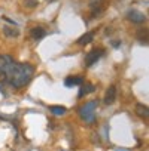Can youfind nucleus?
<instances>
[{
	"label": "nucleus",
	"instance_id": "obj_1",
	"mask_svg": "<svg viewBox=\"0 0 149 151\" xmlns=\"http://www.w3.org/2000/svg\"><path fill=\"white\" fill-rule=\"evenodd\" d=\"M34 73L33 65L30 64H17L14 62L3 74H5V79L9 85H12L14 88L20 89L24 85H27L31 80V76Z\"/></svg>",
	"mask_w": 149,
	"mask_h": 151
},
{
	"label": "nucleus",
	"instance_id": "obj_2",
	"mask_svg": "<svg viewBox=\"0 0 149 151\" xmlns=\"http://www.w3.org/2000/svg\"><path fill=\"white\" fill-rule=\"evenodd\" d=\"M96 107H97V101H91L88 104H85L82 108H81V116L84 120H93L94 119V111H96Z\"/></svg>",
	"mask_w": 149,
	"mask_h": 151
},
{
	"label": "nucleus",
	"instance_id": "obj_3",
	"mask_svg": "<svg viewBox=\"0 0 149 151\" xmlns=\"http://www.w3.org/2000/svg\"><path fill=\"white\" fill-rule=\"evenodd\" d=\"M102 56H103V49H93V50L88 52L87 56H85V65H87V67L94 65Z\"/></svg>",
	"mask_w": 149,
	"mask_h": 151
},
{
	"label": "nucleus",
	"instance_id": "obj_4",
	"mask_svg": "<svg viewBox=\"0 0 149 151\" xmlns=\"http://www.w3.org/2000/svg\"><path fill=\"white\" fill-rule=\"evenodd\" d=\"M127 18H128L131 22H134V24H142V22H145V21H146V15H145V14H142L140 11H136V9L128 11Z\"/></svg>",
	"mask_w": 149,
	"mask_h": 151
},
{
	"label": "nucleus",
	"instance_id": "obj_5",
	"mask_svg": "<svg viewBox=\"0 0 149 151\" xmlns=\"http://www.w3.org/2000/svg\"><path fill=\"white\" fill-rule=\"evenodd\" d=\"M103 8H104V0H90V9H91L93 17H97L99 14H102Z\"/></svg>",
	"mask_w": 149,
	"mask_h": 151
},
{
	"label": "nucleus",
	"instance_id": "obj_6",
	"mask_svg": "<svg viewBox=\"0 0 149 151\" xmlns=\"http://www.w3.org/2000/svg\"><path fill=\"white\" fill-rule=\"evenodd\" d=\"M115 101H116V86L112 85V86L107 88V91L104 93V104L106 105H112Z\"/></svg>",
	"mask_w": 149,
	"mask_h": 151
},
{
	"label": "nucleus",
	"instance_id": "obj_7",
	"mask_svg": "<svg viewBox=\"0 0 149 151\" xmlns=\"http://www.w3.org/2000/svg\"><path fill=\"white\" fill-rule=\"evenodd\" d=\"M14 64V59L8 55H0V73H5L11 65Z\"/></svg>",
	"mask_w": 149,
	"mask_h": 151
},
{
	"label": "nucleus",
	"instance_id": "obj_8",
	"mask_svg": "<svg viewBox=\"0 0 149 151\" xmlns=\"http://www.w3.org/2000/svg\"><path fill=\"white\" fill-rule=\"evenodd\" d=\"M64 85L67 88H70V86H81V85H84V79L79 77V76H72V77H67L64 80Z\"/></svg>",
	"mask_w": 149,
	"mask_h": 151
},
{
	"label": "nucleus",
	"instance_id": "obj_9",
	"mask_svg": "<svg viewBox=\"0 0 149 151\" xmlns=\"http://www.w3.org/2000/svg\"><path fill=\"white\" fill-rule=\"evenodd\" d=\"M136 114L142 119H148L149 116V110H148V105L145 104H136Z\"/></svg>",
	"mask_w": 149,
	"mask_h": 151
},
{
	"label": "nucleus",
	"instance_id": "obj_10",
	"mask_svg": "<svg viewBox=\"0 0 149 151\" xmlns=\"http://www.w3.org/2000/svg\"><path fill=\"white\" fill-rule=\"evenodd\" d=\"M93 40H94V33H93V31H90V33H85L84 36H81V37L78 39V45L85 46V45L91 43Z\"/></svg>",
	"mask_w": 149,
	"mask_h": 151
},
{
	"label": "nucleus",
	"instance_id": "obj_11",
	"mask_svg": "<svg viewBox=\"0 0 149 151\" xmlns=\"http://www.w3.org/2000/svg\"><path fill=\"white\" fill-rule=\"evenodd\" d=\"M45 36H46V31H45V28H42V27H34V28H31V37H33L34 40L43 39Z\"/></svg>",
	"mask_w": 149,
	"mask_h": 151
},
{
	"label": "nucleus",
	"instance_id": "obj_12",
	"mask_svg": "<svg viewBox=\"0 0 149 151\" xmlns=\"http://www.w3.org/2000/svg\"><path fill=\"white\" fill-rule=\"evenodd\" d=\"M96 91V86L93 85V83H85L82 88H81V91H79V96L82 98V96H85V95H88V93H91V92H94Z\"/></svg>",
	"mask_w": 149,
	"mask_h": 151
},
{
	"label": "nucleus",
	"instance_id": "obj_13",
	"mask_svg": "<svg viewBox=\"0 0 149 151\" xmlns=\"http://www.w3.org/2000/svg\"><path fill=\"white\" fill-rule=\"evenodd\" d=\"M137 40L142 45H148V28H140L137 31Z\"/></svg>",
	"mask_w": 149,
	"mask_h": 151
},
{
	"label": "nucleus",
	"instance_id": "obj_14",
	"mask_svg": "<svg viewBox=\"0 0 149 151\" xmlns=\"http://www.w3.org/2000/svg\"><path fill=\"white\" fill-rule=\"evenodd\" d=\"M3 33H5L6 37H18L20 36L18 28H12V27H8V25L3 27Z\"/></svg>",
	"mask_w": 149,
	"mask_h": 151
},
{
	"label": "nucleus",
	"instance_id": "obj_15",
	"mask_svg": "<svg viewBox=\"0 0 149 151\" xmlns=\"http://www.w3.org/2000/svg\"><path fill=\"white\" fill-rule=\"evenodd\" d=\"M49 110H51V113L55 114V116H64L66 111H67L66 107H63V105H51Z\"/></svg>",
	"mask_w": 149,
	"mask_h": 151
},
{
	"label": "nucleus",
	"instance_id": "obj_16",
	"mask_svg": "<svg viewBox=\"0 0 149 151\" xmlns=\"http://www.w3.org/2000/svg\"><path fill=\"white\" fill-rule=\"evenodd\" d=\"M37 5H39V0H24V6H26V8L33 9V8H36Z\"/></svg>",
	"mask_w": 149,
	"mask_h": 151
},
{
	"label": "nucleus",
	"instance_id": "obj_17",
	"mask_svg": "<svg viewBox=\"0 0 149 151\" xmlns=\"http://www.w3.org/2000/svg\"><path fill=\"white\" fill-rule=\"evenodd\" d=\"M3 19H5V21H8V22H9V24H12V25H17V24H15V22H14V21H12V19H9V18H8V17H5V18H3Z\"/></svg>",
	"mask_w": 149,
	"mask_h": 151
},
{
	"label": "nucleus",
	"instance_id": "obj_18",
	"mask_svg": "<svg viewBox=\"0 0 149 151\" xmlns=\"http://www.w3.org/2000/svg\"><path fill=\"white\" fill-rule=\"evenodd\" d=\"M112 45H113L115 47H118V46L121 45V42H119V40H116V42H112Z\"/></svg>",
	"mask_w": 149,
	"mask_h": 151
},
{
	"label": "nucleus",
	"instance_id": "obj_19",
	"mask_svg": "<svg viewBox=\"0 0 149 151\" xmlns=\"http://www.w3.org/2000/svg\"><path fill=\"white\" fill-rule=\"evenodd\" d=\"M49 2H52V0H49Z\"/></svg>",
	"mask_w": 149,
	"mask_h": 151
}]
</instances>
